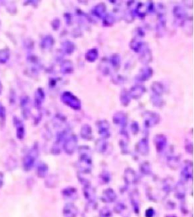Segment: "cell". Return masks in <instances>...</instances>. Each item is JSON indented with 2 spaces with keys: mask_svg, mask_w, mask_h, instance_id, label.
<instances>
[{
  "mask_svg": "<svg viewBox=\"0 0 194 217\" xmlns=\"http://www.w3.org/2000/svg\"><path fill=\"white\" fill-rule=\"evenodd\" d=\"M83 195L86 197L87 201L90 203H93L95 201V191L91 185L89 183H86L83 187Z\"/></svg>",
  "mask_w": 194,
  "mask_h": 217,
  "instance_id": "obj_1",
  "label": "cell"
},
{
  "mask_svg": "<svg viewBox=\"0 0 194 217\" xmlns=\"http://www.w3.org/2000/svg\"><path fill=\"white\" fill-rule=\"evenodd\" d=\"M78 214V208L73 204H65L63 209V215L64 217H77Z\"/></svg>",
  "mask_w": 194,
  "mask_h": 217,
  "instance_id": "obj_2",
  "label": "cell"
},
{
  "mask_svg": "<svg viewBox=\"0 0 194 217\" xmlns=\"http://www.w3.org/2000/svg\"><path fill=\"white\" fill-rule=\"evenodd\" d=\"M117 195L111 188H108L103 191L102 200L106 203H112L116 200Z\"/></svg>",
  "mask_w": 194,
  "mask_h": 217,
  "instance_id": "obj_3",
  "label": "cell"
},
{
  "mask_svg": "<svg viewBox=\"0 0 194 217\" xmlns=\"http://www.w3.org/2000/svg\"><path fill=\"white\" fill-rule=\"evenodd\" d=\"M62 194L64 198L69 199V200H76V198L78 197L76 189L72 188V187L64 188L62 191Z\"/></svg>",
  "mask_w": 194,
  "mask_h": 217,
  "instance_id": "obj_4",
  "label": "cell"
},
{
  "mask_svg": "<svg viewBox=\"0 0 194 217\" xmlns=\"http://www.w3.org/2000/svg\"><path fill=\"white\" fill-rule=\"evenodd\" d=\"M130 198H131V203L134 210L136 213H138L139 211V195L137 192H133L130 195Z\"/></svg>",
  "mask_w": 194,
  "mask_h": 217,
  "instance_id": "obj_5",
  "label": "cell"
},
{
  "mask_svg": "<svg viewBox=\"0 0 194 217\" xmlns=\"http://www.w3.org/2000/svg\"><path fill=\"white\" fill-rule=\"evenodd\" d=\"M176 196L180 200H182V199L184 198L185 189L182 184L179 183L176 187Z\"/></svg>",
  "mask_w": 194,
  "mask_h": 217,
  "instance_id": "obj_6",
  "label": "cell"
},
{
  "mask_svg": "<svg viewBox=\"0 0 194 217\" xmlns=\"http://www.w3.org/2000/svg\"><path fill=\"white\" fill-rule=\"evenodd\" d=\"M183 179L184 181H187L190 179L192 177V169H189V168H186L183 171L182 173Z\"/></svg>",
  "mask_w": 194,
  "mask_h": 217,
  "instance_id": "obj_7",
  "label": "cell"
},
{
  "mask_svg": "<svg viewBox=\"0 0 194 217\" xmlns=\"http://www.w3.org/2000/svg\"><path fill=\"white\" fill-rule=\"evenodd\" d=\"M99 216L101 217H111V211L108 207H103L99 212Z\"/></svg>",
  "mask_w": 194,
  "mask_h": 217,
  "instance_id": "obj_8",
  "label": "cell"
},
{
  "mask_svg": "<svg viewBox=\"0 0 194 217\" xmlns=\"http://www.w3.org/2000/svg\"><path fill=\"white\" fill-rule=\"evenodd\" d=\"M125 180L128 184H134L135 182V175L134 173H132V174H127L125 175Z\"/></svg>",
  "mask_w": 194,
  "mask_h": 217,
  "instance_id": "obj_9",
  "label": "cell"
},
{
  "mask_svg": "<svg viewBox=\"0 0 194 217\" xmlns=\"http://www.w3.org/2000/svg\"><path fill=\"white\" fill-rule=\"evenodd\" d=\"M125 204H121V203L118 204L116 206H115V211L118 213H121V212H123L124 210H125Z\"/></svg>",
  "mask_w": 194,
  "mask_h": 217,
  "instance_id": "obj_10",
  "label": "cell"
},
{
  "mask_svg": "<svg viewBox=\"0 0 194 217\" xmlns=\"http://www.w3.org/2000/svg\"><path fill=\"white\" fill-rule=\"evenodd\" d=\"M153 216H154V210H153V209L150 208V209H149L146 210V217H153Z\"/></svg>",
  "mask_w": 194,
  "mask_h": 217,
  "instance_id": "obj_11",
  "label": "cell"
},
{
  "mask_svg": "<svg viewBox=\"0 0 194 217\" xmlns=\"http://www.w3.org/2000/svg\"><path fill=\"white\" fill-rule=\"evenodd\" d=\"M168 217H177V216H174V215H171V216H168Z\"/></svg>",
  "mask_w": 194,
  "mask_h": 217,
  "instance_id": "obj_12",
  "label": "cell"
}]
</instances>
